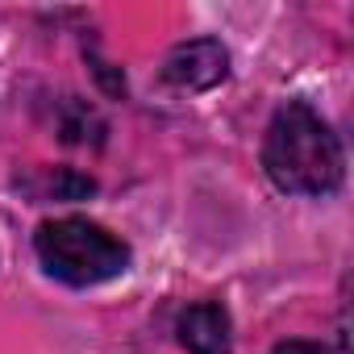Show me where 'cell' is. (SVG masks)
I'll return each instance as SVG.
<instances>
[{"label": "cell", "instance_id": "obj_1", "mask_svg": "<svg viewBox=\"0 0 354 354\" xmlns=\"http://www.w3.org/2000/svg\"><path fill=\"white\" fill-rule=\"evenodd\" d=\"M263 167L267 180L288 196H329L346 175V154L313 104L288 100L267 125Z\"/></svg>", "mask_w": 354, "mask_h": 354}, {"label": "cell", "instance_id": "obj_2", "mask_svg": "<svg viewBox=\"0 0 354 354\" xmlns=\"http://www.w3.org/2000/svg\"><path fill=\"white\" fill-rule=\"evenodd\" d=\"M38 263L46 275L71 288H96L129 267V246L88 217H59L34 234Z\"/></svg>", "mask_w": 354, "mask_h": 354}, {"label": "cell", "instance_id": "obj_3", "mask_svg": "<svg viewBox=\"0 0 354 354\" xmlns=\"http://www.w3.org/2000/svg\"><path fill=\"white\" fill-rule=\"evenodd\" d=\"M230 75V50L217 38H196L175 46L162 63V80L180 92H209Z\"/></svg>", "mask_w": 354, "mask_h": 354}, {"label": "cell", "instance_id": "obj_4", "mask_svg": "<svg viewBox=\"0 0 354 354\" xmlns=\"http://www.w3.org/2000/svg\"><path fill=\"white\" fill-rule=\"evenodd\" d=\"M180 342L188 354H230L234 350V333H230V313L213 300H201L192 308H184L180 317Z\"/></svg>", "mask_w": 354, "mask_h": 354}, {"label": "cell", "instance_id": "obj_5", "mask_svg": "<svg viewBox=\"0 0 354 354\" xmlns=\"http://www.w3.org/2000/svg\"><path fill=\"white\" fill-rule=\"evenodd\" d=\"M271 354H333L329 346H321V342H304V337H292V342H279Z\"/></svg>", "mask_w": 354, "mask_h": 354}]
</instances>
